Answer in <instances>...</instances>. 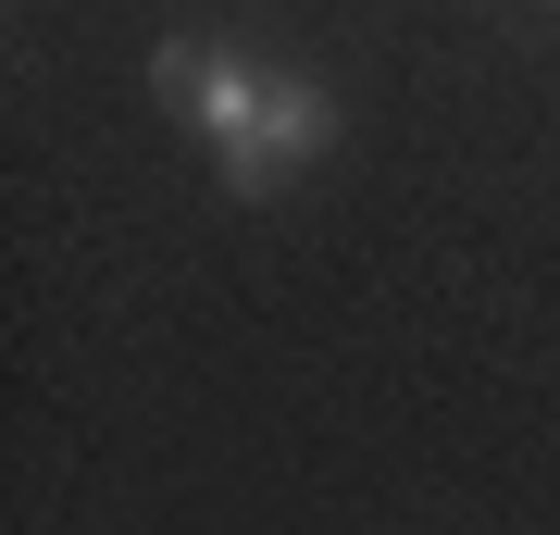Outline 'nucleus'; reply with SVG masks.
Returning <instances> with one entry per match:
<instances>
[{
    "mask_svg": "<svg viewBox=\"0 0 560 535\" xmlns=\"http://www.w3.org/2000/svg\"><path fill=\"white\" fill-rule=\"evenodd\" d=\"M261 150H275V187L300 175V162L337 150V100H324L312 75H275V113H261Z\"/></svg>",
    "mask_w": 560,
    "mask_h": 535,
    "instance_id": "nucleus-2",
    "label": "nucleus"
},
{
    "mask_svg": "<svg viewBox=\"0 0 560 535\" xmlns=\"http://www.w3.org/2000/svg\"><path fill=\"white\" fill-rule=\"evenodd\" d=\"M162 100L187 113V138H200L224 162V199H275V150H261V113H275V62H249V50H162L150 62Z\"/></svg>",
    "mask_w": 560,
    "mask_h": 535,
    "instance_id": "nucleus-1",
    "label": "nucleus"
}]
</instances>
